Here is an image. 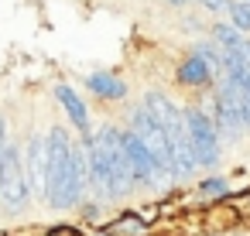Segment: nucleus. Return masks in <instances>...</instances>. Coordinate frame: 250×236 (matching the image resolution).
I'll use <instances>...</instances> for the list:
<instances>
[{
	"label": "nucleus",
	"instance_id": "39448f33",
	"mask_svg": "<svg viewBox=\"0 0 250 236\" xmlns=\"http://www.w3.org/2000/svg\"><path fill=\"white\" fill-rule=\"evenodd\" d=\"M24 168L31 175V185L35 192H48V137L42 134H31L28 140V151H24Z\"/></svg>",
	"mask_w": 250,
	"mask_h": 236
},
{
	"label": "nucleus",
	"instance_id": "9d476101",
	"mask_svg": "<svg viewBox=\"0 0 250 236\" xmlns=\"http://www.w3.org/2000/svg\"><path fill=\"white\" fill-rule=\"evenodd\" d=\"M229 24H236L240 31H250V4L247 0H233L229 4Z\"/></svg>",
	"mask_w": 250,
	"mask_h": 236
},
{
	"label": "nucleus",
	"instance_id": "9b49d317",
	"mask_svg": "<svg viewBox=\"0 0 250 236\" xmlns=\"http://www.w3.org/2000/svg\"><path fill=\"white\" fill-rule=\"evenodd\" d=\"M199 195H206V198H209V195H212V198H216V195H226V181H223V178H209V181L199 185Z\"/></svg>",
	"mask_w": 250,
	"mask_h": 236
},
{
	"label": "nucleus",
	"instance_id": "423d86ee",
	"mask_svg": "<svg viewBox=\"0 0 250 236\" xmlns=\"http://www.w3.org/2000/svg\"><path fill=\"white\" fill-rule=\"evenodd\" d=\"M219 76L212 72V65L199 55V52H192L182 65H178V82L182 86H188V89H202V86H209V82H216Z\"/></svg>",
	"mask_w": 250,
	"mask_h": 236
},
{
	"label": "nucleus",
	"instance_id": "20e7f679",
	"mask_svg": "<svg viewBox=\"0 0 250 236\" xmlns=\"http://www.w3.org/2000/svg\"><path fill=\"white\" fill-rule=\"evenodd\" d=\"M185 127H188V137H192L199 168H212L219 161V127H216L212 113L209 110H199V106H188L185 110Z\"/></svg>",
	"mask_w": 250,
	"mask_h": 236
},
{
	"label": "nucleus",
	"instance_id": "f8f14e48",
	"mask_svg": "<svg viewBox=\"0 0 250 236\" xmlns=\"http://www.w3.org/2000/svg\"><path fill=\"white\" fill-rule=\"evenodd\" d=\"M202 7H209V11H229V4L233 0H199Z\"/></svg>",
	"mask_w": 250,
	"mask_h": 236
},
{
	"label": "nucleus",
	"instance_id": "6e6552de",
	"mask_svg": "<svg viewBox=\"0 0 250 236\" xmlns=\"http://www.w3.org/2000/svg\"><path fill=\"white\" fill-rule=\"evenodd\" d=\"M55 96L62 99V106H65V113L72 117V123H76V130L79 134H89V113H86V106H83V99L72 93V86H55Z\"/></svg>",
	"mask_w": 250,
	"mask_h": 236
},
{
	"label": "nucleus",
	"instance_id": "7ed1b4c3",
	"mask_svg": "<svg viewBox=\"0 0 250 236\" xmlns=\"http://www.w3.org/2000/svg\"><path fill=\"white\" fill-rule=\"evenodd\" d=\"M24 154L21 147L7 144L4 157H0V205L7 212H21V205L28 202V175H24Z\"/></svg>",
	"mask_w": 250,
	"mask_h": 236
},
{
	"label": "nucleus",
	"instance_id": "f257e3e1",
	"mask_svg": "<svg viewBox=\"0 0 250 236\" xmlns=\"http://www.w3.org/2000/svg\"><path fill=\"white\" fill-rule=\"evenodd\" d=\"M130 130L147 144V151L154 154V164H158V175H161V181H168V178H175V164H171V140H168V130L151 117V110L141 103V106H134L130 110Z\"/></svg>",
	"mask_w": 250,
	"mask_h": 236
},
{
	"label": "nucleus",
	"instance_id": "1a4fd4ad",
	"mask_svg": "<svg viewBox=\"0 0 250 236\" xmlns=\"http://www.w3.org/2000/svg\"><path fill=\"white\" fill-rule=\"evenodd\" d=\"M144 226H147V219H137V216H124V219H117L106 233L110 236H144Z\"/></svg>",
	"mask_w": 250,
	"mask_h": 236
},
{
	"label": "nucleus",
	"instance_id": "0eeeda50",
	"mask_svg": "<svg viewBox=\"0 0 250 236\" xmlns=\"http://www.w3.org/2000/svg\"><path fill=\"white\" fill-rule=\"evenodd\" d=\"M86 86H89L103 103H120V99L127 96V82L117 79V76H110V72H93V76H86Z\"/></svg>",
	"mask_w": 250,
	"mask_h": 236
},
{
	"label": "nucleus",
	"instance_id": "ddd939ff",
	"mask_svg": "<svg viewBox=\"0 0 250 236\" xmlns=\"http://www.w3.org/2000/svg\"><path fill=\"white\" fill-rule=\"evenodd\" d=\"M165 4H171V7H185V4H192V0H165Z\"/></svg>",
	"mask_w": 250,
	"mask_h": 236
},
{
	"label": "nucleus",
	"instance_id": "f03ea898",
	"mask_svg": "<svg viewBox=\"0 0 250 236\" xmlns=\"http://www.w3.org/2000/svg\"><path fill=\"white\" fill-rule=\"evenodd\" d=\"M69 164H72V140L65 127H52L48 130V205L62 209V195H65V178H69Z\"/></svg>",
	"mask_w": 250,
	"mask_h": 236
}]
</instances>
